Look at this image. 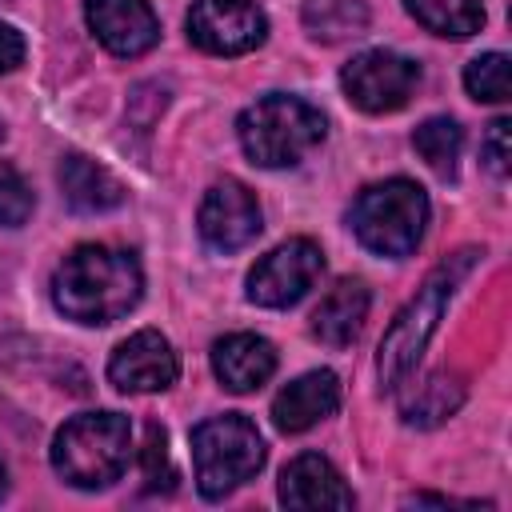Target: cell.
Segmentation results:
<instances>
[{"mask_svg":"<svg viewBox=\"0 0 512 512\" xmlns=\"http://www.w3.org/2000/svg\"><path fill=\"white\" fill-rule=\"evenodd\" d=\"M276 500L284 508H340V512L356 504V496L344 484V476L336 472V464L324 460L320 452H300L296 460L284 464Z\"/></svg>","mask_w":512,"mask_h":512,"instance_id":"13","label":"cell"},{"mask_svg":"<svg viewBox=\"0 0 512 512\" xmlns=\"http://www.w3.org/2000/svg\"><path fill=\"white\" fill-rule=\"evenodd\" d=\"M420 76L424 72L412 56H400L388 48H368V52H356L340 68V88L360 112L384 116L412 100V92L420 88Z\"/></svg>","mask_w":512,"mask_h":512,"instance_id":"7","label":"cell"},{"mask_svg":"<svg viewBox=\"0 0 512 512\" xmlns=\"http://www.w3.org/2000/svg\"><path fill=\"white\" fill-rule=\"evenodd\" d=\"M92 36L112 52V56H144L160 40V20L148 8V0H88L84 4Z\"/></svg>","mask_w":512,"mask_h":512,"instance_id":"12","label":"cell"},{"mask_svg":"<svg viewBox=\"0 0 512 512\" xmlns=\"http://www.w3.org/2000/svg\"><path fill=\"white\" fill-rule=\"evenodd\" d=\"M408 16L424 24L436 36L464 40L484 28V4L480 0H404Z\"/></svg>","mask_w":512,"mask_h":512,"instance_id":"20","label":"cell"},{"mask_svg":"<svg viewBox=\"0 0 512 512\" xmlns=\"http://www.w3.org/2000/svg\"><path fill=\"white\" fill-rule=\"evenodd\" d=\"M0 144H4V124H0Z\"/></svg>","mask_w":512,"mask_h":512,"instance_id":"28","label":"cell"},{"mask_svg":"<svg viewBox=\"0 0 512 512\" xmlns=\"http://www.w3.org/2000/svg\"><path fill=\"white\" fill-rule=\"evenodd\" d=\"M340 408V376L328 368L304 372L292 384H284L272 400V424L288 436L308 432L312 424H320L324 416H332Z\"/></svg>","mask_w":512,"mask_h":512,"instance_id":"14","label":"cell"},{"mask_svg":"<svg viewBox=\"0 0 512 512\" xmlns=\"http://www.w3.org/2000/svg\"><path fill=\"white\" fill-rule=\"evenodd\" d=\"M348 228L376 256H412L428 228V192L404 176L368 184L356 192L348 208Z\"/></svg>","mask_w":512,"mask_h":512,"instance_id":"5","label":"cell"},{"mask_svg":"<svg viewBox=\"0 0 512 512\" xmlns=\"http://www.w3.org/2000/svg\"><path fill=\"white\" fill-rule=\"evenodd\" d=\"M140 292V260L112 244H80L52 272V304L76 324H112L140 304Z\"/></svg>","mask_w":512,"mask_h":512,"instance_id":"1","label":"cell"},{"mask_svg":"<svg viewBox=\"0 0 512 512\" xmlns=\"http://www.w3.org/2000/svg\"><path fill=\"white\" fill-rule=\"evenodd\" d=\"M368 4L364 0H304L300 8V24L312 40L320 44H344L368 32Z\"/></svg>","mask_w":512,"mask_h":512,"instance_id":"18","label":"cell"},{"mask_svg":"<svg viewBox=\"0 0 512 512\" xmlns=\"http://www.w3.org/2000/svg\"><path fill=\"white\" fill-rule=\"evenodd\" d=\"M508 132H512V124H508V116H500V120H492L488 124V132H484V144H480V156H484V164H488V172L492 176H508V160H512V144H508Z\"/></svg>","mask_w":512,"mask_h":512,"instance_id":"25","label":"cell"},{"mask_svg":"<svg viewBox=\"0 0 512 512\" xmlns=\"http://www.w3.org/2000/svg\"><path fill=\"white\" fill-rule=\"evenodd\" d=\"M196 228H200V240L212 248V252H240L248 248L260 228H264V216H260V204L252 196L248 184L224 176L216 180L204 200H200V212H196Z\"/></svg>","mask_w":512,"mask_h":512,"instance_id":"10","label":"cell"},{"mask_svg":"<svg viewBox=\"0 0 512 512\" xmlns=\"http://www.w3.org/2000/svg\"><path fill=\"white\" fill-rule=\"evenodd\" d=\"M212 372L228 392H256L276 372V348L256 332H232L212 344Z\"/></svg>","mask_w":512,"mask_h":512,"instance_id":"15","label":"cell"},{"mask_svg":"<svg viewBox=\"0 0 512 512\" xmlns=\"http://www.w3.org/2000/svg\"><path fill=\"white\" fill-rule=\"evenodd\" d=\"M324 272V252L308 236H292L264 252L248 272V300L260 308H292Z\"/></svg>","mask_w":512,"mask_h":512,"instance_id":"8","label":"cell"},{"mask_svg":"<svg viewBox=\"0 0 512 512\" xmlns=\"http://www.w3.org/2000/svg\"><path fill=\"white\" fill-rule=\"evenodd\" d=\"M32 208H36V196H32L28 180L20 176L16 164L0 160V224H4V228H20V224H28Z\"/></svg>","mask_w":512,"mask_h":512,"instance_id":"24","label":"cell"},{"mask_svg":"<svg viewBox=\"0 0 512 512\" xmlns=\"http://www.w3.org/2000/svg\"><path fill=\"white\" fill-rule=\"evenodd\" d=\"M140 468H144V492H172L176 488V468L168 460V436H164L160 424H148L144 428Z\"/></svg>","mask_w":512,"mask_h":512,"instance_id":"23","label":"cell"},{"mask_svg":"<svg viewBox=\"0 0 512 512\" xmlns=\"http://www.w3.org/2000/svg\"><path fill=\"white\" fill-rule=\"evenodd\" d=\"M192 468L204 500H224L264 468V436L244 412L208 416L192 428Z\"/></svg>","mask_w":512,"mask_h":512,"instance_id":"6","label":"cell"},{"mask_svg":"<svg viewBox=\"0 0 512 512\" xmlns=\"http://www.w3.org/2000/svg\"><path fill=\"white\" fill-rule=\"evenodd\" d=\"M368 288L360 280H340L336 288H328V296L316 304L312 312V336L328 348H348L364 320H368Z\"/></svg>","mask_w":512,"mask_h":512,"instance_id":"16","label":"cell"},{"mask_svg":"<svg viewBox=\"0 0 512 512\" xmlns=\"http://www.w3.org/2000/svg\"><path fill=\"white\" fill-rule=\"evenodd\" d=\"M464 404V380L456 372H432L416 384V392L404 400V420L416 428H436L444 424L456 408Z\"/></svg>","mask_w":512,"mask_h":512,"instance_id":"19","label":"cell"},{"mask_svg":"<svg viewBox=\"0 0 512 512\" xmlns=\"http://www.w3.org/2000/svg\"><path fill=\"white\" fill-rule=\"evenodd\" d=\"M132 460V424L124 412H80L52 440V468L80 492L108 488Z\"/></svg>","mask_w":512,"mask_h":512,"instance_id":"3","label":"cell"},{"mask_svg":"<svg viewBox=\"0 0 512 512\" xmlns=\"http://www.w3.org/2000/svg\"><path fill=\"white\" fill-rule=\"evenodd\" d=\"M56 180H60V192L64 200L76 208V212H108L116 204H124V184L96 160L80 156V152H68L56 168Z\"/></svg>","mask_w":512,"mask_h":512,"instance_id":"17","label":"cell"},{"mask_svg":"<svg viewBox=\"0 0 512 512\" xmlns=\"http://www.w3.org/2000/svg\"><path fill=\"white\" fill-rule=\"evenodd\" d=\"M4 492H8V464H4V456H0V500H4Z\"/></svg>","mask_w":512,"mask_h":512,"instance_id":"27","label":"cell"},{"mask_svg":"<svg viewBox=\"0 0 512 512\" xmlns=\"http://www.w3.org/2000/svg\"><path fill=\"white\" fill-rule=\"evenodd\" d=\"M268 36V16L256 0H196L188 12V40L212 56L256 52Z\"/></svg>","mask_w":512,"mask_h":512,"instance_id":"9","label":"cell"},{"mask_svg":"<svg viewBox=\"0 0 512 512\" xmlns=\"http://www.w3.org/2000/svg\"><path fill=\"white\" fill-rule=\"evenodd\" d=\"M20 64H24V36L12 24L0 20V76L12 72V68H20Z\"/></svg>","mask_w":512,"mask_h":512,"instance_id":"26","label":"cell"},{"mask_svg":"<svg viewBox=\"0 0 512 512\" xmlns=\"http://www.w3.org/2000/svg\"><path fill=\"white\" fill-rule=\"evenodd\" d=\"M324 132H328V124H324L320 108H312L308 100L288 96V92H268V96L252 100L236 120L240 148L260 168L300 164L312 148H320Z\"/></svg>","mask_w":512,"mask_h":512,"instance_id":"4","label":"cell"},{"mask_svg":"<svg viewBox=\"0 0 512 512\" xmlns=\"http://www.w3.org/2000/svg\"><path fill=\"white\" fill-rule=\"evenodd\" d=\"M480 260V248H460L452 256H444L428 276L424 284L416 288V296L392 316L384 340H380V352H376V372H380V384L384 388H400L404 376L416 368L420 352L428 348L448 300L456 296V288L464 284V276L472 272V264Z\"/></svg>","mask_w":512,"mask_h":512,"instance_id":"2","label":"cell"},{"mask_svg":"<svg viewBox=\"0 0 512 512\" xmlns=\"http://www.w3.org/2000/svg\"><path fill=\"white\" fill-rule=\"evenodd\" d=\"M464 88L472 100L484 104H504L508 100V56L504 52H484L464 68Z\"/></svg>","mask_w":512,"mask_h":512,"instance_id":"22","label":"cell"},{"mask_svg":"<svg viewBox=\"0 0 512 512\" xmlns=\"http://www.w3.org/2000/svg\"><path fill=\"white\" fill-rule=\"evenodd\" d=\"M412 148L420 152V160H424L436 176L452 180V176H456L460 148H464V132H460V124L448 120V116H428V120L412 132Z\"/></svg>","mask_w":512,"mask_h":512,"instance_id":"21","label":"cell"},{"mask_svg":"<svg viewBox=\"0 0 512 512\" xmlns=\"http://www.w3.org/2000/svg\"><path fill=\"white\" fill-rule=\"evenodd\" d=\"M180 376V360L168 344V336H160L156 328H140L128 340L116 344L112 360H108V380L120 392L144 396V392H164L172 388Z\"/></svg>","mask_w":512,"mask_h":512,"instance_id":"11","label":"cell"}]
</instances>
